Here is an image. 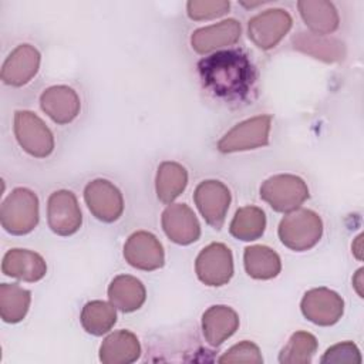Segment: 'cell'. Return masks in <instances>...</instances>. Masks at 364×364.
<instances>
[{
  "label": "cell",
  "instance_id": "9",
  "mask_svg": "<svg viewBox=\"0 0 364 364\" xmlns=\"http://www.w3.org/2000/svg\"><path fill=\"white\" fill-rule=\"evenodd\" d=\"M193 200L208 225L215 229L223 226L232 200L230 191L223 182L215 179L200 182L195 189Z\"/></svg>",
  "mask_w": 364,
  "mask_h": 364
},
{
  "label": "cell",
  "instance_id": "25",
  "mask_svg": "<svg viewBox=\"0 0 364 364\" xmlns=\"http://www.w3.org/2000/svg\"><path fill=\"white\" fill-rule=\"evenodd\" d=\"M186 183L188 172L181 164L166 161L158 166L155 189L161 202L172 203L185 191Z\"/></svg>",
  "mask_w": 364,
  "mask_h": 364
},
{
  "label": "cell",
  "instance_id": "6",
  "mask_svg": "<svg viewBox=\"0 0 364 364\" xmlns=\"http://www.w3.org/2000/svg\"><path fill=\"white\" fill-rule=\"evenodd\" d=\"M270 125V115H257L242 121L220 138L218 149L223 154H230L266 146L269 144Z\"/></svg>",
  "mask_w": 364,
  "mask_h": 364
},
{
  "label": "cell",
  "instance_id": "4",
  "mask_svg": "<svg viewBox=\"0 0 364 364\" xmlns=\"http://www.w3.org/2000/svg\"><path fill=\"white\" fill-rule=\"evenodd\" d=\"M260 198L276 212H293L307 200L309 188L301 178L280 173L270 176L262 183Z\"/></svg>",
  "mask_w": 364,
  "mask_h": 364
},
{
  "label": "cell",
  "instance_id": "24",
  "mask_svg": "<svg viewBox=\"0 0 364 364\" xmlns=\"http://www.w3.org/2000/svg\"><path fill=\"white\" fill-rule=\"evenodd\" d=\"M246 273L257 280H269L276 277L282 270L279 255L263 245L247 246L243 253Z\"/></svg>",
  "mask_w": 364,
  "mask_h": 364
},
{
  "label": "cell",
  "instance_id": "18",
  "mask_svg": "<svg viewBox=\"0 0 364 364\" xmlns=\"http://www.w3.org/2000/svg\"><path fill=\"white\" fill-rule=\"evenodd\" d=\"M237 327L239 316L229 306H212L202 316L203 337L212 347H219L236 333Z\"/></svg>",
  "mask_w": 364,
  "mask_h": 364
},
{
  "label": "cell",
  "instance_id": "28",
  "mask_svg": "<svg viewBox=\"0 0 364 364\" xmlns=\"http://www.w3.org/2000/svg\"><path fill=\"white\" fill-rule=\"evenodd\" d=\"M80 320L87 333L92 336H102L108 333L117 321L115 306L102 300L88 301L81 310Z\"/></svg>",
  "mask_w": 364,
  "mask_h": 364
},
{
  "label": "cell",
  "instance_id": "11",
  "mask_svg": "<svg viewBox=\"0 0 364 364\" xmlns=\"http://www.w3.org/2000/svg\"><path fill=\"white\" fill-rule=\"evenodd\" d=\"M47 220L50 229L60 236L74 235L82 223L78 200L71 191H55L47 202Z\"/></svg>",
  "mask_w": 364,
  "mask_h": 364
},
{
  "label": "cell",
  "instance_id": "10",
  "mask_svg": "<svg viewBox=\"0 0 364 364\" xmlns=\"http://www.w3.org/2000/svg\"><path fill=\"white\" fill-rule=\"evenodd\" d=\"M84 200L90 212L102 222H115L124 212L121 191L107 179H94L84 189Z\"/></svg>",
  "mask_w": 364,
  "mask_h": 364
},
{
  "label": "cell",
  "instance_id": "14",
  "mask_svg": "<svg viewBox=\"0 0 364 364\" xmlns=\"http://www.w3.org/2000/svg\"><path fill=\"white\" fill-rule=\"evenodd\" d=\"M162 229L178 245H191L200 236V225L193 210L185 203H171L162 212Z\"/></svg>",
  "mask_w": 364,
  "mask_h": 364
},
{
  "label": "cell",
  "instance_id": "27",
  "mask_svg": "<svg viewBox=\"0 0 364 364\" xmlns=\"http://www.w3.org/2000/svg\"><path fill=\"white\" fill-rule=\"evenodd\" d=\"M266 229V215L257 206H243L236 210L229 232L233 237L245 242L259 239Z\"/></svg>",
  "mask_w": 364,
  "mask_h": 364
},
{
  "label": "cell",
  "instance_id": "8",
  "mask_svg": "<svg viewBox=\"0 0 364 364\" xmlns=\"http://www.w3.org/2000/svg\"><path fill=\"white\" fill-rule=\"evenodd\" d=\"M293 26L291 16L283 9H270L252 17L247 36L262 50H270L289 33Z\"/></svg>",
  "mask_w": 364,
  "mask_h": 364
},
{
  "label": "cell",
  "instance_id": "23",
  "mask_svg": "<svg viewBox=\"0 0 364 364\" xmlns=\"http://www.w3.org/2000/svg\"><path fill=\"white\" fill-rule=\"evenodd\" d=\"M297 7L311 33L326 36L338 28L340 17L333 3L326 0H300Z\"/></svg>",
  "mask_w": 364,
  "mask_h": 364
},
{
  "label": "cell",
  "instance_id": "17",
  "mask_svg": "<svg viewBox=\"0 0 364 364\" xmlns=\"http://www.w3.org/2000/svg\"><path fill=\"white\" fill-rule=\"evenodd\" d=\"M41 109L57 124H68L80 114L81 102L77 92L67 85H54L40 97Z\"/></svg>",
  "mask_w": 364,
  "mask_h": 364
},
{
  "label": "cell",
  "instance_id": "31",
  "mask_svg": "<svg viewBox=\"0 0 364 364\" xmlns=\"http://www.w3.org/2000/svg\"><path fill=\"white\" fill-rule=\"evenodd\" d=\"M219 363H247V364H262L263 357L259 347L252 341H240L232 346L228 351L222 354L218 360Z\"/></svg>",
  "mask_w": 364,
  "mask_h": 364
},
{
  "label": "cell",
  "instance_id": "16",
  "mask_svg": "<svg viewBox=\"0 0 364 364\" xmlns=\"http://www.w3.org/2000/svg\"><path fill=\"white\" fill-rule=\"evenodd\" d=\"M240 23L235 18H228L195 30L191 37V44L198 54H206L236 44L240 38Z\"/></svg>",
  "mask_w": 364,
  "mask_h": 364
},
{
  "label": "cell",
  "instance_id": "13",
  "mask_svg": "<svg viewBox=\"0 0 364 364\" xmlns=\"http://www.w3.org/2000/svg\"><path fill=\"white\" fill-rule=\"evenodd\" d=\"M124 257L135 269L151 272L164 266L165 253L155 235L138 230L134 232L124 245Z\"/></svg>",
  "mask_w": 364,
  "mask_h": 364
},
{
  "label": "cell",
  "instance_id": "2",
  "mask_svg": "<svg viewBox=\"0 0 364 364\" xmlns=\"http://www.w3.org/2000/svg\"><path fill=\"white\" fill-rule=\"evenodd\" d=\"M277 233L286 247L304 252L314 247L321 239L323 222L310 209H296L280 220Z\"/></svg>",
  "mask_w": 364,
  "mask_h": 364
},
{
  "label": "cell",
  "instance_id": "32",
  "mask_svg": "<svg viewBox=\"0 0 364 364\" xmlns=\"http://www.w3.org/2000/svg\"><path fill=\"white\" fill-rule=\"evenodd\" d=\"M321 363H348V364H360L361 354L358 347L353 341H343L338 344L331 346L326 350L323 357L320 358Z\"/></svg>",
  "mask_w": 364,
  "mask_h": 364
},
{
  "label": "cell",
  "instance_id": "26",
  "mask_svg": "<svg viewBox=\"0 0 364 364\" xmlns=\"http://www.w3.org/2000/svg\"><path fill=\"white\" fill-rule=\"evenodd\" d=\"M31 293L17 283L0 284V316L6 323L21 321L30 307Z\"/></svg>",
  "mask_w": 364,
  "mask_h": 364
},
{
  "label": "cell",
  "instance_id": "29",
  "mask_svg": "<svg viewBox=\"0 0 364 364\" xmlns=\"http://www.w3.org/2000/svg\"><path fill=\"white\" fill-rule=\"evenodd\" d=\"M317 351V338L307 331H296L279 354L282 364H309Z\"/></svg>",
  "mask_w": 364,
  "mask_h": 364
},
{
  "label": "cell",
  "instance_id": "12",
  "mask_svg": "<svg viewBox=\"0 0 364 364\" xmlns=\"http://www.w3.org/2000/svg\"><path fill=\"white\" fill-rule=\"evenodd\" d=\"M300 309L309 321L317 326H333L344 313V300L327 287H317L303 296Z\"/></svg>",
  "mask_w": 364,
  "mask_h": 364
},
{
  "label": "cell",
  "instance_id": "20",
  "mask_svg": "<svg viewBox=\"0 0 364 364\" xmlns=\"http://www.w3.org/2000/svg\"><path fill=\"white\" fill-rule=\"evenodd\" d=\"M294 50L309 54L324 63H340L346 57V46L343 41L314 33L300 31L291 38Z\"/></svg>",
  "mask_w": 364,
  "mask_h": 364
},
{
  "label": "cell",
  "instance_id": "3",
  "mask_svg": "<svg viewBox=\"0 0 364 364\" xmlns=\"http://www.w3.org/2000/svg\"><path fill=\"white\" fill-rule=\"evenodd\" d=\"M0 220L4 230L21 236L30 233L38 223V198L27 188H16L3 200Z\"/></svg>",
  "mask_w": 364,
  "mask_h": 364
},
{
  "label": "cell",
  "instance_id": "7",
  "mask_svg": "<svg viewBox=\"0 0 364 364\" xmlns=\"http://www.w3.org/2000/svg\"><path fill=\"white\" fill-rule=\"evenodd\" d=\"M198 279L206 286H223L233 276V256L223 243H210L200 250L195 260Z\"/></svg>",
  "mask_w": 364,
  "mask_h": 364
},
{
  "label": "cell",
  "instance_id": "21",
  "mask_svg": "<svg viewBox=\"0 0 364 364\" xmlns=\"http://www.w3.org/2000/svg\"><path fill=\"white\" fill-rule=\"evenodd\" d=\"M139 355V340L128 330L111 333L100 346V360L104 364H129L136 361Z\"/></svg>",
  "mask_w": 364,
  "mask_h": 364
},
{
  "label": "cell",
  "instance_id": "15",
  "mask_svg": "<svg viewBox=\"0 0 364 364\" xmlns=\"http://www.w3.org/2000/svg\"><path fill=\"white\" fill-rule=\"evenodd\" d=\"M40 53L30 44L17 46L6 58L1 67V80L7 85L21 87L38 71Z\"/></svg>",
  "mask_w": 364,
  "mask_h": 364
},
{
  "label": "cell",
  "instance_id": "19",
  "mask_svg": "<svg viewBox=\"0 0 364 364\" xmlns=\"http://www.w3.org/2000/svg\"><path fill=\"white\" fill-rule=\"evenodd\" d=\"M1 272L6 276L34 283L46 276L47 264L36 252L27 249H11L3 257Z\"/></svg>",
  "mask_w": 364,
  "mask_h": 364
},
{
  "label": "cell",
  "instance_id": "33",
  "mask_svg": "<svg viewBox=\"0 0 364 364\" xmlns=\"http://www.w3.org/2000/svg\"><path fill=\"white\" fill-rule=\"evenodd\" d=\"M361 277H363V267L358 269L355 276L353 277V286H354V289H355V291L358 293L360 297H363V280H361Z\"/></svg>",
  "mask_w": 364,
  "mask_h": 364
},
{
  "label": "cell",
  "instance_id": "34",
  "mask_svg": "<svg viewBox=\"0 0 364 364\" xmlns=\"http://www.w3.org/2000/svg\"><path fill=\"white\" fill-rule=\"evenodd\" d=\"M361 239H363V235L357 236L355 242L353 243V252H354V255H355V257L358 260H361V257H363V255H361V252H363V249H361Z\"/></svg>",
  "mask_w": 364,
  "mask_h": 364
},
{
  "label": "cell",
  "instance_id": "1",
  "mask_svg": "<svg viewBox=\"0 0 364 364\" xmlns=\"http://www.w3.org/2000/svg\"><path fill=\"white\" fill-rule=\"evenodd\" d=\"M203 87L213 95L243 100L255 81V68L242 50H223L205 57L198 64Z\"/></svg>",
  "mask_w": 364,
  "mask_h": 364
},
{
  "label": "cell",
  "instance_id": "22",
  "mask_svg": "<svg viewBox=\"0 0 364 364\" xmlns=\"http://www.w3.org/2000/svg\"><path fill=\"white\" fill-rule=\"evenodd\" d=\"M108 299L115 309L124 313L138 310L146 299V290L141 280L129 274H119L108 286Z\"/></svg>",
  "mask_w": 364,
  "mask_h": 364
},
{
  "label": "cell",
  "instance_id": "5",
  "mask_svg": "<svg viewBox=\"0 0 364 364\" xmlns=\"http://www.w3.org/2000/svg\"><path fill=\"white\" fill-rule=\"evenodd\" d=\"M14 134L20 146L36 158H46L54 151V136L50 128L31 111L14 114Z\"/></svg>",
  "mask_w": 364,
  "mask_h": 364
},
{
  "label": "cell",
  "instance_id": "30",
  "mask_svg": "<svg viewBox=\"0 0 364 364\" xmlns=\"http://www.w3.org/2000/svg\"><path fill=\"white\" fill-rule=\"evenodd\" d=\"M230 3L226 0H191L186 3L188 16L192 20H210L220 17L229 11Z\"/></svg>",
  "mask_w": 364,
  "mask_h": 364
}]
</instances>
